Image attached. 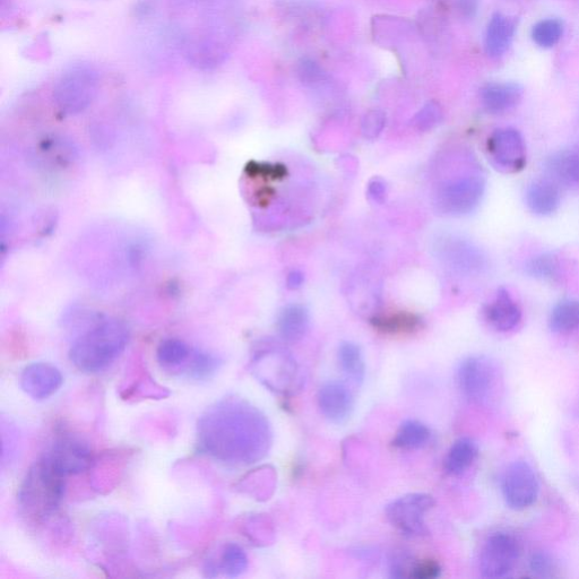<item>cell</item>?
<instances>
[{"mask_svg": "<svg viewBox=\"0 0 579 579\" xmlns=\"http://www.w3.org/2000/svg\"><path fill=\"white\" fill-rule=\"evenodd\" d=\"M186 373L189 378L195 380H209L218 374L223 364L221 358L215 354L194 350L188 359Z\"/></svg>", "mask_w": 579, "mask_h": 579, "instance_id": "25", "label": "cell"}, {"mask_svg": "<svg viewBox=\"0 0 579 579\" xmlns=\"http://www.w3.org/2000/svg\"><path fill=\"white\" fill-rule=\"evenodd\" d=\"M515 21L504 14L491 17L485 38L486 53L491 58L504 56L511 47L515 34Z\"/></svg>", "mask_w": 579, "mask_h": 579, "instance_id": "17", "label": "cell"}, {"mask_svg": "<svg viewBox=\"0 0 579 579\" xmlns=\"http://www.w3.org/2000/svg\"><path fill=\"white\" fill-rule=\"evenodd\" d=\"M388 188L385 180L379 177L371 179L368 184V196L371 201L383 204L386 201Z\"/></svg>", "mask_w": 579, "mask_h": 579, "instance_id": "37", "label": "cell"}, {"mask_svg": "<svg viewBox=\"0 0 579 579\" xmlns=\"http://www.w3.org/2000/svg\"><path fill=\"white\" fill-rule=\"evenodd\" d=\"M523 92L522 86L517 83H489L481 90L482 105L490 114H504L521 102Z\"/></svg>", "mask_w": 579, "mask_h": 579, "instance_id": "15", "label": "cell"}, {"mask_svg": "<svg viewBox=\"0 0 579 579\" xmlns=\"http://www.w3.org/2000/svg\"><path fill=\"white\" fill-rule=\"evenodd\" d=\"M192 350L179 339H167L159 344L157 359L164 368H177L188 361Z\"/></svg>", "mask_w": 579, "mask_h": 579, "instance_id": "27", "label": "cell"}, {"mask_svg": "<svg viewBox=\"0 0 579 579\" xmlns=\"http://www.w3.org/2000/svg\"><path fill=\"white\" fill-rule=\"evenodd\" d=\"M442 568L435 560H422L412 569L411 577L417 579H434L440 576Z\"/></svg>", "mask_w": 579, "mask_h": 579, "instance_id": "36", "label": "cell"}, {"mask_svg": "<svg viewBox=\"0 0 579 579\" xmlns=\"http://www.w3.org/2000/svg\"><path fill=\"white\" fill-rule=\"evenodd\" d=\"M64 477L85 472L93 463L92 449L86 440L71 431H60L43 455Z\"/></svg>", "mask_w": 579, "mask_h": 579, "instance_id": "8", "label": "cell"}, {"mask_svg": "<svg viewBox=\"0 0 579 579\" xmlns=\"http://www.w3.org/2000/svg\"><path fill=\"white\" fill-rule=\"evenodd\" d=\"M131 333L117 318L102 319L76 337L69 350L72 364L85 374L109 368L126 350Z\"/></svg>", "mask_w": 579, "mask_h": 579, "instance_id": "2", "label": "cell"}, {"mask_svg": "<svg viewBox=\"0 0 579 579\" xmlns=\"http://www.w3.org/2000/svg\"><path fill=\"white\" fill-rule=\"evenodd\" d=\"M443 109L436 101H430L423 106L413 118V125L419 132H429L437 127L443 120Z\"/></svg>", "mask_w": 579, "mask_h": 579, "instance_id": "30", "label": "cell"}, {"mask_svg": "<svg viewBox=\"0 0 579 579\" xmlns=\"http://www.w3.org/2000/svg\"><path fill=\"white\" fill-rule=\"evenodd\" d=\"M214 566L216 574L222 572L224 575L235 578L243 575L248 568L247 553L237 543H228L224 546L219 564L209 560Z\"/></svg>", "mask_w": 579, "mask_h": 579, "instance_id": "24", "label": "cell"}, {"mask_svg": "<svg viewBox=\"0 0 579 579\" xmlns=\"http://www.w3.org/2000/svg\"><path fill=\"white\" fill-rule=\"evenodd\" d=\"M547 170L557 185L579 187V150L569 149L552 155Z\"/></svg>", "mask_w": 579, "mask_h": 579, "instance_id": "20", "label": "cell"}, {"mask_svg": "<svg viewBox=\"0 0 579 579\" xmlns=\"http://www.w3.org/2000/svg\"><path fill=\"white\" fill-rule=\"evenodd\" d=\"M63 383L60 370L47 362H34L25 368L21 375L22 390L36 401L49 399L59 391Z\"/></svg>", "mask_w": 579, "mask_h": 579, "instance_id": "13", "label": "cell"}, {"mask_svg": "<svg viewBox=\"0 0 579 579\" xmlns=\"http://www.w3.org/2000/svg\"><path fill=\"white\" fill-rule=\"evenodd\" d=\"M486 317L489 324L500 332H508L520 324L522 311L508 291L501 289L487 307Z\"/></svg>", "mask_w": 579, "mask_h": 579, "instance_id": "16", "label": "cell"}, {"mask_svg": "<svg viewBox=\"0 0 579 579\" xmlns=\"http://www.w3.org/2000/svg\"><path fill=\"white\" fill-rule=\"evenodd\" d=\"M374 325L378 330L391 333H413L418 330L421 325L420 318L411 314L400 313L388 315L385 317H375Z\"/></svg>", "mask_w": 579, "mask_h": 579, "instance_id": "28", "label": "cell"}, {"mask_svg": "<svg viewBox=\"0 0 579 579\" xmlns=\"http://www.w3.org/2000/svg\"><path fill=\"white\" fill-rule=\"evenodd\" d=\"M305 283V274L300 270H293L287 276V288L290 290H298Z\"/></svg>", "mask_w": 579, "mask_h": 579, "instance_id": "39", "label": "cell"}, {"mask_svg": "<svg viewBox=\"0 0 579 579\" xmlns=\"http://www.w3.org/2000/svg\"><path fill=\"white\" fill-rule=\"evenodd\" d=\"M478 456V446L471 438L456 440L446 455L444 468L449 475H461L471 468Z\"/></svg>", "mask_w": 579, "mask_h": 579, "instance_id": "21", "label": "cell"}, {"mask_svg": "<svg viewBox=\"0 0 579 579\" xmlns=\"http://www.w3.org/2000/svg\"><path fill=\"white\" fill-rule=\"evenodd\" d=\"M310 326V315L306 307L289 305L284 307L278 318V330L282 340L297 343L304 339Z\"/></svg>", "mask_w": 579, "mask_h": 579, "instance_id": "19", "label": "cell"}, {"mask_svg": "<svg viewBox=\"0 0 579 579\" xmlns=\"http://www.w3.org/2000/svg\"><path fill=\"white\" fill-rule=\"evenodd\" d=\"M318 406L323 416L335 425H342L352 416L354 399L347 385L330 380L319 388Z\"/></svg>", "mask_w": 579, "mask_h": 579, "instance_id": "14", "label": "cell"}, {"mask_svg": "<svg viewBox=\"0 0 579 579\" xmlns=\"http://www.w3.org/2000/svg\"><path fill=\"white\" fill-rule=\"evenodd\" d=\"M435 506V499L427 494H409L397 498L385 508L387 521L404 537L421 538L428 535L426 514Z\"/></svg>", "mask_w": 579, "mask_h": 579, "instance_id": "7", "label": "cell"}, {"mask_svg": "<svg viewBox=\"0 0 579 579\" xmlns=\"http://www.w3.org/2000/svg\"><path fill=\"white\" fill-rule=\"evenodd\" d=\"M485 187V179L478 171H464L440 181L436 187L435 205L443 214H468L481 202Z\"/></svg>", "mask_w": 579, "mask_h": 579, "instance_id": "6", "label": "cell"}, {"mask_svg": "<svg viewBox=\"0 0 579 579\" xmlns=\"http://www.w3.org/2000/svg\"><path fill=\"white\" fill-rule=\"evenodd\" d=\"M100 79L95 69L76 65L60 76L54 89L56 106L66 115H77L88 109L99 92Z\"/></svg>", "mask_w": 579, "mask_h": 579, "instance_id": "5", "label": "cell"}, {"mask_svg": "<svg viewBox=\"0 0 579 579\" xmlns=\"http://www.w3.org/2000/svg\"><path fill=\"white\" fill-rule=\"evenodd\" d=\"M564 24L557 19L543 20L534 25L532 39L544 49L555 47L563 37Z\"/></svg>", "mask_w": 579, "mask_h": 579, "instance_id": "29", "label": "cell"}, {"mask_svg": "<svg viewBox=\"0 0 579 579\" xmlns=\"http://www.w3.org/2000/svg\"><path fill=\"white\" fill-rule=\"evenodd\" d=\"M497 370L492 362L482 356L469 357L458 366L456 380L466 399L482 403L489 399L494 390Z\"/></svg>", "mask_w": 579, "mask_h": 579, "instance_id": "9", "label": "cell"}, {"mask_svg": "<svg viewBox=\"0 0 579 579\" xmlns=\"http://www.w3.org/2000/svg\"><path fill=\"white\" fill-rule=\"evenodd\" d=\"M386 126V115L382 110H370L361 120V134L366 140H375Z\"/></svg>", "mask_w": 579, "mask_h": 579, "instance_id": "32", "label": "cell"}, {"mask_svg": "<svg viewBox=\"0 0 579 579\" xmlns=\"http://www.w3.org/2000/svg\"><path fill=\"white\" fill-rule=\"evenodd\" d=\"M297 76L302 84L310 86V88L321 85L327 79L324 69L309 58L300 60L297 65Z\"/></svg>", "mask_w": 579, "mask_h": 579, "instance_id": "31", "label": "cell"}, {"mask_svg": "<svg viewBox=\"0 0 579 579\" xmlns=\"http://www.w3.org/2000/svg\"><path fill=\"white\" fill-rule=\"evenodd\" d=\"M431 438L429 428L418 420H406L401 423L393 439V446L405 451H413L428 445Z\"/></svg>", "mask_w": 579, "mask_h": 579, "instance_id": "23", "label": "cell"}, {"mask_svg": "<svg viewBox=\"0 0 579 579\" xmlns=\"http://www.w3.org/2000/svg\"><path fill=\"white\" fill-rule=\"evenodd\" d=\"M488 149L491 159L499 168L511 172L523 169L526 161L525 143L516 129H499L492 134Z\"/></svg>", "mask_w": 579, "mask_h": 579, "instance_id": "12", "label": "cell"}, {"mask_svg": "<svg viewBox=\"0 0 579 579\" xmlns=\"http://www.w3.org/2000/svg\"><path fill=\"white\" fill-rule=\"evenodd\" d=\"M520 550L511 535L496 533L486 541L480 556V570L486 578H504L514 569Z\"/></svg>", "mask_w": 579, "mask_h": 579, "instance_id": "10", "label": "cell"}, {"mask_svg": "<svg viewBox=\"0 0 579 579\" xmlns=\"http://www.w3.org/2000/svg\"><path fill=\"white\" fill-rule=\"evenodd\" d=\"M579 326V302L566 300L553 308L550 327L556 333H568Z\"/></svg>", "mask_w": 579, "mask_h": 579, "instance_id": "26", "label": "cell"}, {"mask_svg": "<svg viewBox=\"0 0 579 579\" xmlns=\"http://www.w3.org/2000/svg\"><path fill=\"white\" fill-rule=\"evenodd\" d=\"M529 269L533 275L540 276V278H551L557 272L558 263L551 256H541L532 261Z\"/></svg>", "mask_w": 579, "mask_h": 579, "instance_id": "34", "label": "cell"}, {"mask_svg": "<svg viewBox=\"0 0 579 579\" xmlns=\"http://www.w3.org/2000/svg\"><path fill=\"white\" fill-rule=\"evenodd\" d=\"M526 203L538 215L556 212L560 204L558 185L551 179H538L527 188Z\"/></svg>", "mask_w": 579, "mask_h": 579, "instance_id": "18", "label": "cell"}, {"mask_svg": "<svg viewBox=\"0 0 579 579\" xmlns=\"http://www.w3.org/2000/svg\"><path fill=\"white\" fill-rule=\"evenodd\" d=\"M530 568L532 573L537 576L550 577L552 576L553 569H555V565H553V561L547 553L537 552L534 553L530 560Z\"/></svg>", "mask_w": 579, "mask_h": 579, "instance_id": "35", "label": "cell"}, {"mask_svg": "<svg viewBox=\"0 0 579 579\" xmlns=\"http://www.w3.org/2000/svg\"><path fill=\"white\" fill-rule=\"evenodd\" d=\"M253 375L269 388L282 395L295 393L301 387L300 370L292 354L273 343H265L250 361Z\"/></svg>", "mask_w": 579, "mask_h": 579, "instance_id": "4", "label": "cell"}, {"mask_svg": "<svg viewBox=\"0 0 579 579\" xmlns=\"http://www.w3.org/2000/svg\"><path fill=\"white\" fill-rule=\"evenodd\" d=\"M390 576L392 578L411 577L412 569L416 563L413 558L405 551L393 552L390 558Z\"/></svg>", "mask_w": 579, "mask_h": 579, "instance_id": "33", "label": "cell"}, {"mask_svg": "<svg viewBox=\"0 0 579 579\" xmlns=\"http://www.w3.org/2000/svg\"><path fill=\"white\" fill-rule=\"evenodd\" d=\"M479 4L480 0H456L458 12L466 17V19H472V17L477 14Z\"/></svg>", "mask_w": 579, "mask_h": 579, "instance_id": "38", "label": "cell"}, {"mask_svg": "<svg viewBox=\"0 0 579 579\" xmlns=\"http://www.w3.org/2000/svg\"><path fill=\"white\" fill-rule=\"evenodd\" d=\"M339 362L343 374L353 384L361 385L365 382L366 364L358 344L342 342L339 348Z\"/></svg>", "mask_w": 579, "mask_h": 579, "instance_id": "22", "label": "cell"}, {"mask_svg": "<svg viewBox=\"0 0 579 579\" xmlns=\"http://www.w3.org/2000/svg\"><path fill=\"white\" fill-rule=\"evenodd\" d=\"M65 490L66 477L42 456L31 466L19 490L22 515L31 522L48 521L62 505Z\"/></svg>", "mask_w": 579, "mask_h": 579, "instance_id": "3", "label": "cell"}, {"mask_svg": "<svg viewBox=\"0 0 579 579\" xmlns=\"http://www.w3.org/2000/svg\"><path fill=\"white\" fill-rule=\"evenodd\" d=\"M273 432L256 406L227 396L207 408L197 423V447L220 463L252 465L269 454Z\"/></svg>", "mask_w": 579, "mask_h": 579, "instance_id": "1", "label": "cell"}, {"mask_svg": "<svg viewBox=\"0 0 579 579\" xmlns=\"http://www.w3.org/2000/svg\"><path fill=\"white\" fill-rule=\"evenodd\" d=\"M503 494L509 507L521 511L530 507L539 494V482L531 466L515 462L506 470L503 479Z\"/></svg>", "mask_w": 579, "mask_h": 579, "instance_id": "11", "label": "cell"}]
</instances>
